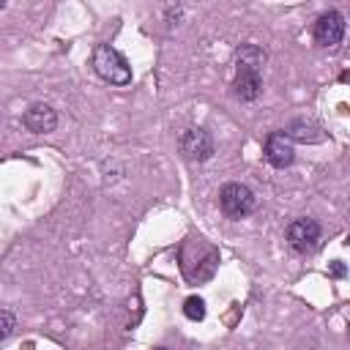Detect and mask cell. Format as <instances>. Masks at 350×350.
Masks as SVG:
<instances>
[{"instance_id": "277c9868", "label": "cell", "mask_w": 350, "mask_h": 350, "mask_svg": "<svg viewBox=\"0 0 350 350\" xmlns=\"http://www.w3.org/2000/svg\"><path fill=\"white\" fill-rule=\"evenodd\" d=\"M178 150H180L183 159H189V161H208V159L213 156L216 145H213V137H211L205 129L191 126V129H183V131L178 134Z\"/></svg>"}, {"instance_id": "30bf717a", "label": "cell", "mask_w": 350, "mask_h": 350, "mask_svg": "<svg viewBox=\"0 0 350 350\" xmlns=\"http://www.w3.org/2000/svg\"><path fill=\"white\" fill-rule=\"evenodd\" d=\"M183 314H186L191 323H200V320L205 317V301H202L200 295H189V298L183 301Z\"/></svg>"}, {"instance_id": "5b68a950", "label": "cell", "mask_w": 350, "mask_h": 350, "mask_svg": "<svg viewBox=\"0 0 350 350\" xmlns=\"http://www.w3.org/2000/svg\"><path fill=\"white\" fill-rule=\"evenodd\" d=\"M320 238H323V230L314 219L309 216H301V219H293L287 224V243L293 246V252L298 254H309L320 246Z\"/></svg>"}, {"instance_id": "8fae6325", "label": "cell", "mask_w": 350, "mask_h": 350, "mask_svg": "<svg viewBox=\"0 0 350 350\" xmlns=\"http://www.w3.org/2000/svg\"><path fill=\"white\" fill-rule=\"evenodd\" d=\"M14 328H16V317H14V312L0 309V342L8 339V336L14 334Z\"/></svg>"}, {"instance_id": "ba28073f", "label": "cell", "mask_w": 350, "mask_h": 350, "mask_svg": "<svg viewBox=\"0 0 350 350\" xmlns=\"http://www.w3.org/2000/svg\"><path fill=\"white\" fill-rule=\"evenodd\" d=\"M22 123H25V129L33 131V134H49V131H55V126H57V112H55L49 104H33V107L25 109Z\"/></svg>"}, {"instance_id": "7c38bea8", "label": "cell", "mask_w": 350, "mask_h": 350, "mask_svg": "<svg viewBox=\"0 0 350 350\" xmlns=\"http://www.w3.org/2000/svg\"><path fill=\"white\" fill-rule=\"evenodd\" d=\"M331 273H334V276H342V273H345V265H342V262L336 260V262L331 265Z\"/></svg>"}, {"instance_id": "52a82bcc", "label": "cell", "mask_w": 350, "mask_h": 350, "mask_svg": "<svg viewBox=\"0 0 350 350\" xmlns=\"http://www.w3.org/2000/svg\"><path fill=\"white\" fill-rule=\"evenodd\" d=\"M262 153H265L268 164L276 167V170H284V167H290V164L295 161V148H293V142L284 137V131H271V134L265 137Z\"/></svg>"}, {"instance_id": "4fadbf2b", "label": "cell", "mask_w": 350, "mask_h": 350, "mask_svg": "<svg viewBox=\"0 0 350 350\" xmlns=\"http://www.w3.org/2000/svg\"><path fill=\"white\" fill-rule=\"evenodd\" d=\"M153 350H170V347H153Z\"/></svg>"}, {"instance_id": "9c48e42d", "label": "cell", "mask_w": 350, "mask_h": 350, "mask_svg": "<svg viewBox=\"0 0 350 350\" xmlns=\"http://www.w3.org/2000/svg\"><path fill=\"white\" fill-rule=\"evenodd\" d=\"M312 131H320L312 120H293L290 123V129L284 131V137L293 142V139H298V142H317V139H323V137H317V134H312Z\"/></svg>"}, {"instance_id": "8992f818", "label": "cell", "mask_w": 350, "mask_h": 350, "mask_svg": "<svg viewBox=\"0 0 350 350\" xmlns=\"http://www.w3.org/2000/svg\"><path fill=\"white\" fill-rule=\"evenodd\" d=\"M345 36V16L339 11H325L314 22V41L325 49H334Z\"/></svg>"}, {"instance_id": "7a4b0ae2", "label": "cell", "mask_w": 350, "mask_h": 350, "mask_svg": "<svg viewBox=\"0 0 350 350\" xmlns=\"http://www.w3.org/2000/svg\"><path fill=\"white\" fill-rule=\"evenodd\" d=\"M90 66L104 82H109L115 88H123L131 82V66L112 44H96V49L90 55Z\"/></svg>"}, {"instance_id": "3957f363", "label": "cell", "mask_w": 350, "mask_h": 350, "mask_svg": "<svg viewBox=\"0 0 350 350\" xmlns=\"http://www.w3.org/2000/svg\"><path fill=\"white\" fill-rule=\"evenodd\" d=\"M219 208L227 219H243L257 208V197L246 183H224L219 189Z\"/></svg>"}, {"instance_id": "6da1fadb", "label": "cell", "mask_w": 350, "mask_h": 350, "mask_svg": "<svg viewBox=\"0 0 350 350\" xmlns=\"http://www.w3.org/2000/svg\"><path fill=\"white\" fill-rule=\"evenodd\" d=\"M265 49L257 44H241L235 52V79L232 90L241 101H254L262 93V66H265Z\"/></svg>"}, {"instance_id": "5bb4252c", "label": "cell", "mask_w": 350, "mask_h": 350, "mask_svg": "<svg viewBox=\"0 0 350 350\" xmlns=\"http://www.w3.org/2000/svg\"><path fill=\"white\" fill-rule=\"evenodd\" d=\"M3 5H5V3H3V0H0V8H3Z\"/></svg>"}]
</instances>
